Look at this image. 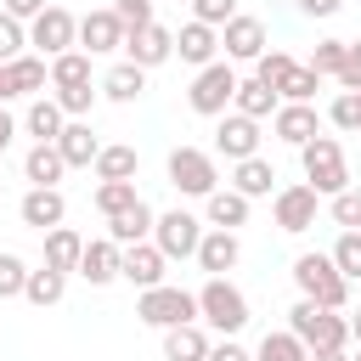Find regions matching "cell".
I'll return each mask as SVG.
<instances>
[{"label":"cell","instance_id":"1f68e13d","mask_svg":"<svg viewBox=\"0 0 361 361\" xmlns=\"http://www.w3.org/2000/svg\"><path fill=\"white\" fill-rule=\"evenodd\" d=\"M135 169H141V158L124 141H113V147L96 152V180H135Z\"/></svg>","mask_w":361,"mask_h":361},{"label":"cell","instance_id":"8d00e7d4","mask_svg":"<svg viewBox=\"0 0 361 361\" xmlns=\"http://www.w3.org/2000/svg\"><path fill=\"white\" fill-rule=\"evenodd\" d=\"M316 90H322V79H316L305 62H293V68L282 73V85H276V102H316Z\"/></svg>","mask_w":361,"mask_h":361},{"label":"cell","instance_id":"484cf974","mask_svg":"<svg viewBox=\"0 0 361 361\" xmlns=\"http://www.w3.org/2000/svg\"><path fill=\"white\" fill-rule=\"evenodd\" d=\"M203 214H209L214 231H237V226H248V197L231 192V186H220V192L203 197Z\"/></svg>","mask_w":361,"mask_h":361},{"label":"cell","instance_id":"ac0fdd59","mask_svg":"<svg viewBox=\"0 0 361 361\" xmlns=\"http://www.w3.org/2000/svg\"><path fill=\"white\" fill-rule=\"evenodd\" d=\"M175 56H180L186 68H209V62H220V28H209V23H186V28L175 34Z\"/></svg>","mask_w":361,"mask_h":361},{"label":"cell","instance_id":"91938a15","mask_svg":"<svg viewBox=\"0 0 361 361\" xmlns=\"http://www.w3.org/2000/svg\"><path fill=\"white\" fill-rule=\"evenodd\" d=\"M355 96H361V90H355Z\"/></svg>","mask_w":361,"mask_h":361},{"label":"cell","instance_id":"d4e9b609","mask_svg":"<svg viewBox=\"0 0 361 361\" xmlns=\"http://www.w3.org/2000/svg\"><path fill=\"white\" fill-rule=\"evenodd\" d=\"M23 175H28V186H56V180L68 175V164H62L56 141H34V147L23 152Z\"/></svg>","mask_w":361,"mask_h":361},{"label":"cell","instance_id":"d6986e66","mask_svg":"<svg viewBox=\"0 0 361 361\" xmlns=\"http://www.w3.org/2000/svg\"><path fill=\"white\" fill-rule=\"evenodd\" d=\"M192 259H197V271H209V276H226V271L243 259V243H237V231H214V226H209Z\"/></svg>","mask_w":361,"mask_h":361},{"label":"cell","instance_id":"2e32d148","mask_svg":"<svg viewBox=\"0 0 361 361\" xmlns=\"http://www.w3.org/2000/svg\"><path fill=\"white\" fill-rule=\"evenodd\" d=\"M214 152H226L231 164H243V158H259V124H254V118H243V113H220Z\"/></svg>","mask_w":361,"mask_h":361},{"label":"cell","instance_id":"83f0119b","mask_svg":"<svg viewBox=\"0 0 361 361\" xmlns=\"http://www.w3.org/2000/svg\"><path fill=\"white\" fill-rule=\"evenodd\" d=\"M79 254H85V237H79L73 226H51V231H45V265H51V271H62V276L79 271Z\"/></svg>","mask_w":361,"mask_h":361},{"label":"cell","instance_id":"9f6ffc18","mask_svg":"<svg viewBox=\"0 0 361 361\" xmlns=\"http://www.w3.org/2000/svg\"><path fill=\"white\" fill-rule=\"evenodd\" d=\"M0 102H11V90H6V68H0Z\"/></svg>","mask_w":361,"mask_h":361},{"label":"cell","instance_id":"bcb514c9","mask_svg":"<svg viewBox=\"0 0 361 361\" xmlns=\"http://www.w3.org/2000/svg\"><path fill=\"white\" fill-rule=\"evenodd\" d=\"M237 17V0H192V23H209V28H226Z\"/></svg>","mask_w":361,"mask_h":361},{"label":"cell","instance_id":"ee69618b","mask_svg":"<svg viewBox=\"0 0 361 361\" xmlns=\"http://www.w3.org/2000/svg\"><path fill=\"white\" fill-rule=\"evenodd\" d=\"M23 282H28V259L0 254V299H23Z\"/></svg>","mask_w":361,"mask_h":361},{"label":"cell","instance_id":"4dcf8cb0","mask_svg":"<svg viewBox=\"0 0 361 361\" xmlns=\"http://www.w3.org/2000/svg\"><path fill=\"white\" fill-rule=\"evenodd\" d=\"M62 124H68V118H62V107H56L51 96H34V102H28V113H23V130H28L34 141H56V135H62Z\"/></svg>","mask_w":361,"mask_h":361},{"label":"cell","instance_id":"e575fe53","mask_svg":"<svg viewBox=\"0 0 361 361\" xmlns=\"http://www.w3.org/2000/svg\"><path fill=\"white\" fill-rule=\"evenodd\" d=\"M135 203H141L135 180H102V186H96V209H102L107 220H113V214H130Z\"/></svg>","mask_w":361,"mask_h":361},{"label":"cell","instance_id":"5bb4252c","mask_svg":"<svg viewBox=\"0 0 361 361\" xmlns=\"http://www.w3.org/2000/svg\"><path fill=\"white\" fill-rule=\"evenodd\" d=\"M220 45H226V62H259V56H265V23L237 11V17L220 28Z\"/></svg>","mask_w":361,"mask_h":361},{"label":"cell","instance_id":"f5cc1de1","mask_svg":"<svg viewBox=\"0 0 361 361\" xmlns=\"http://www.w3.org/2000/svg\"><path fill=\"white\" fill-rule=\"evenodd\" d=\"M11 141H17V118H11L6 107H0V158L11 152Z\"/></svg>","mask_w":361,"mask_h":361},{"label":"cell","instance_id":"7402d4cb","mask_svg":"<svg viewBox=\"0 0 361 361\" xmlns=\"http://www.w3.org/2000/svg\"><path fill=\"white\" fill-rule=\"evenodd\" d=\"M231 192H243L248 203L254 197H271L276 192V164L271 158H243V164H231V180H226Z\"/></svg>","mask_w":361,"mask_h":361},{"label":"cell","instance_id":"7a4b0ae2","mask_svg":"<svg viewBox=\"0 0 361 361\" xmlns=\"http://www.w3.org/2000/svg\"><path fill=\"white\" fill-rule=\"evenodd\" d=\"M299 164H305V186H310L316 197H338L344 186H355L338 135H310V141L299 147Z\"/></svg>","mask_w":361,"mask_h":361},{"label":"cell","instance_id":"60d3db41","mask_svg":"<svg viewBox=\"0 0 361 361\" xmlns=\"http://www.w3.org/2000/svg\"><path fill=\"white\" fill-rule=\"evenodd\" d=\"M107 11L118 17V28H124V34H141V28H152V23H158V17H152V0H113Z\"/></svg>","mask_w":361,"mask_h":361},{"label":"cell","instance_id":"ba28073f","mask_svg":"<svg viewBox=\"0 0 361 361\" xmlns=\"http://www.w3.org/2000/svg\"><path fill=\"white\" fill-rule=\"evenodd\" d=\"M28 45H34V56H62V51H73L79 45V17L68 11V6H45L34 23H28Z\"/></svg>","mask_w":361,"mask_h":361},{"label":"cell","instance_id":"680465c9","mask_svg":"<svg viewBox=\"0 0 361 361\" xmlns=\"http://www.w3.org/2000/svg\"><path fill=\"white\" fill-rule=\"evenodd\" d=\"M186 6H192V0H186Z\"/></svg>","mask_w":361,"mask_h":361},{"label":"cell","instance_id":"5b68a950","mask_svg":"<svg viewBox=\"0 0 361 361\" xmlns=\"http://www.w3.org/2000/svg\"><path fill=\"white\" fill-rule=\"evenodd\" d=\"M164 175H169V186L186 192V197H209V192H220L214 152H203V147H175V152L164 158Z\"/></svg>","mask_w":361,"mask_h":361},{"label":"cell","instance_id":"db71d44e","mask_svg":"<svg viewBox=\"0 0 361 361\" xmlns=\"http://www.w3.org/2000/svg\"><path fill=\"white\" fill-rule=\"evenodd\" d=\"M310 361H350V350H310Z\"/></svg>","mask_w":361,"mask_h":361},{"label":"cell","instance_id":"9a60e30c","mask_svg":"<svg viewBox=\"0 0 361 361\" xmlns=\"http://www.w3.org/2000/svg\"><path fill=\"white\" fill-rule=\"evenodd\" d=\"M271 130H276V141L305 147L310 135H322V113H316V102H282L271 113Z\"/></svg>","mask_w":361,"mask_h":361},{"label":"cell","instance_id":"816d5d0a","mask_svg":"<svg viewBox=\"0 0 361 361\" xmlns=\"http://www.w3.org/2000/svg\"><path fill=\"white\" fill-rule=\"evenodd\" d=\"M293 6H299L305 17H333V11L344 6V0H293Z\"/></svg>","mask_w":361,"mask_h":361},{"label":"cell","instance_id":"e0dca14e","mask_svg":"<svg viewBox=\"0 0 361 361\" xmlns=\"http://www.w3.org/2000/svg\"><path fill=\"white\" fill-rule=\"evenodd\" d=\"M79 51H85V56H107V51H124V28H118V17H113L107 6L79 17Z\"/></svg>","mask_w":361,"mask_h":361},{"label":"cell","instance_id":"7dc6e473","mask_svg":"<svg viewBox=\"0 0 361 361\" xmlns=\"http://www.w3.org/2000/svg\"><path fill=\"white\" fill-rule=\"evenodd\" d=\"M288 68H293V56H288V51H265V56H259V62H254V79H259V85H271V90H276V85H282V73H288Z\"/></svg>","mask_w":361,"mask_h":361},{"label":"cell","instance_id":"f1b7e54d","mask_svg":"<svg viewBox=\"0 0 361 361\" xmlns=\"http://www.w3.org/2000/svg\"><path fill=\"white\" fill-rule=\"evenodd\" d=\"M282 102H276V90L271 85H259V79H237V96H231V113H243V118H271Z\"/></svg>","mask_w":361,"mask_h":361},{"label":"cell","instance_id":"ab89813d","mask_svg":"<svg viewBox=\"0 0 361 361\" xmlns=\"http://www.w3.org/2000/svg\"><path fill=\"white\" fill-rule=\"evenodd\" d=\"M96 96H102L96 85H68V90H51V102L62 107V118H85V113L96 107Z\"/></svg>","mask_w":361,"mask_h":361},{"label":"cell","instance_id":"f546056e","mask_svg":"<svg viewBox=\"0 0 361 361\" xmlns=\"http://www.w3.org/2000/svg\"><path fill=\"white\" fill-rule=\"evenodd\" d=\"M141 90H147V73H141L135 62H118V68H107V73H102V96H107V102H118V107H130Z\"/></svg>","mask_w":361,"mask_h":361},{"label":"cell","instance_id":"c3c4849f","mask_svg":"<svg viewBox=\"0 0 361 361\" xmlns=\"http://www.w3.org/2000/svg\"><path fill=\"white\" fill-rule=\"evenodd\" d=\"M344 90H361V39H344V68H338Z\"/></svg>","mask_w":361,"mask_h":361},{"label":"cell","instance_id":"30bf717a","mask_svg":"<svg viewBox=\"0 0 361 361\" xmlns=\"http://www.w3.org/2000/svg\"><path fill=\"white\" fill-rule=\"evenodd\" d=\"M316 209H322V197H316L305 180H293V186H276V192H271V220H276L288 237L310 231V226H316Z\"/></svg>","mask_w":361,"mask_h":361},{"label":"cell","instance_id":"d6a6232c","mask_svg":"<svg viewBox=\"0 0 361 361\" xmlns=\"http://www.w3.org/2000/svg\"><path fill=\"white\" fill-rule=\"evenodd\" d=\"M62 293H68V276H62V271H51V265L28 271V282H23V299H28V305H39V310H45V305H56Z\"/></svg>","mask_w":361,"mask_h":361},{"label":"cell","instance_id":"6f0895ef","mask_svg":"<svg viewBox=\"0 0 361 361\" xmlns=\"http://www.w3.org/2000/svg\"><path fill=\"white\" fill-rule=\"evenodd\" d=\"M350 361H361V350H355V355H350Z\"/></svg>","mask_w":361,"mask_h":361},{"label":"cell","instance_id":"3957f363","mask_svg":"<svg viewBox=\"0 0 361 361\" xmlns=\"http://www.w3.org/2000/svg\"><path fill=\"white\" fill-rule=\"evenodd\" d=\"M293 282H299V299H310V305H322V310H344L350 305V282L338 276V265L327 259V254H299L293 259Z\"/></svg>","mask_w":361,"mask_h":361},{"label":"cell","instance_id":"7c38bea8","mask_svg":"<svg viewBox=\"0 0 361 361\" xmlns=\"http://www.w3.org/2000/svg\"><path fill=\"white\" fill-rule=\"evenodd\" d=\"M169 56H175V34H169L164 23H152V28H141V34H124V62H135L141 73L164 68Z\"/></svg>","mask_w":361,"mask_h":361},{"label":"cell","instance_id":"4fadbf2b","mask_svg":"<svg viewBox=\"0 0 361 361\" xmlns=\"http://www.w3.org/2000/svg\"><path fill=\"white\" fill-rule=\"evenodd\" d=\"M164 265H169V259L152 248V237L135 243V248H118V276H124L130 288H141V293H147V288H164Z\"/></svg>","mask_w":361,"mask_h":361},{"label":"cell","instance_id":"836d02e7","mask_svg":"<svg viewBox=\"0 0 361 361\" xmlns=\"http://www.w3.org/2000/svg\"><path fill=\"white\" fill-rule=\"evenodd\" d=\"M68 85H90V56L73 45L62 56H51V90H68Z\"/></svg>","mask_w":361,"mask_h":361},{"label":"cell","instance_id":"74e56055","mask_svg":"<svg viewBox=\"0 0 361 361\" xmlns=\"http://www.w3.org/2000/svg\"><path fill=\"white\" fill-rule=\"evenodd\" d=\"M333 265H338V276L344 282H361V231H338V243H333V254H327Z\"/></svg>","mask_w":361,"mask_h":361},{"label":"cell","instance_id":"cb8c5ba5","mask_svg":"<svg viewBox=\"0 0 361 361\" xmlns=\"http://www.w3.org/2000/svg\"><path fill=\"white\" fill-rule=\"evenodd\" d=\"M209 327L203 322H186V327H169L164 333V361H209Z\"/></svg>","mask_w":361,"mask_h":361},{"label":"cell","instance_id":"9c48e42d","mask_svg":"<svg viewBox=\"0 0 361 361\" xmlns=\"http://www.w3.org/2000/svg\"><path fill=\"white\" fill-rule=\"evenodd\" d=\"M203 220L197 214H186V209H169V214H158L152 220V248L164 254V259H192L197 254V243H203Z\"/></svg>","mask_w":361,"mask_h":361},{"label":"cell","instance_id":"7bdbcfd3","mask_svg":"<svg viewBox=\"0 0 361 361\" xmlns=\"http://www.w3.org/2000/svg\"><path fill=\"white\" fill-rule=\"evenodd\" d=\"M327 124H338V130H361V96H355V90H338V96L327 102Z\"/></svg>","mask_w":361,"mask_h":361},{"label":"cell","instance_id":"4316f807","mask_svg":"<svg viewBox=\"0 0 361 361\" xmlns=\"http://www.w3.org/2000/svg\"><path fill=\"white\" fill-rule=\"evenodd\" d=\"M152 220H158V214H152V209H147V197H141L130 214H113V220H107V243L135 248V243H147V237H152Z\"/></svg>","mask_w":361,"mask_h":361},{"label":"cell","instance_id":"ffe728a7","mask_svg":"<svg viewBox=\"0 0 361 361\" xmlns=\"http://www.w3.org/2000/svg\"><path fill=\"white\" fill-rule=\"evenodd\" d=\"M45 85H51V62H45V56L23 51V56L6 62V90H11V96H45Z\"/></svg>","mask_w":361,"mask_h":361},{"label":"cell","instance_id":"277c9868","mask_svg":"<svg viewBox=\"0 0 361 361\" xmlns=\"http://www.w3.org/2000/svg\"><path fill=\"white\" fill-rule=\"evenodd\" d=\"M288 333H293L305 350H344V344H350V316L299 299V305L288 310Z\"/></svg>","mask_w":361,"mask_h":361},{"label":"cell","instance_id":"d590c367","mask_svg":"<svg viewBox=\"0 0 361 361\" xmlns=\"http://www.w3.org/2000/svg\"><path fill=\"white\" fill-rule=\"evenodd\" d=\"M254 361H310V350H305V344H299L288 327H276V333H265V338H259Z\"/></svg>","mask_w":361,"mask_h":361},{"label":"cell","instance_id":"6da1fadb","mask_svg":"<svg viewBox=\"0 0 361 361\" xmlns=\"http://www.w3.org/2000/svg\"><path fill=\"white\" fill-rule=\"evenodd\" d=\"M197 322H203L209 333H220V338H237V333L248 327V293H243L231 276H209V282L197 288Z\"/></svg>","mask_w":361,"mask_h":361},{"label":"cell","instance_id":"52a82bcc","mask_svg":"<svg viewBox=\"0 0 361 361\" xmlns=\"http://www.w3.org/2000/svg\"><path fill=\"white\" fill-rule=\"evenodd\" d=\"M231 96H237V68L231 62H209V68H197V79L186 90V107L197 118H220V113H231Z\"/></svg>","mask_w":361,"mask_h":361},{"label":"cell","instance_id":"f35d334b","mask_svg":"<svg viewBox=\"0 0 361 361\" xmlns=\"http://www.w3.org/2000/svg\"><path fill=\"white\" fill-rule=\"evenodd\" d=\"M316 79H338V68H344V39H316V51H310V62H305Z\"/></svg>","mask_w":361,"mask_h":361},{"label":"cell","instance_id":"f6af8a7d","mask_svg":"<svg viewBox=\"0 0 361 361\" xmlns=\"http://www.w3.org/2000/svg\"><path fill=\"white\" fill-rule=\"evenodd\" d=\"M23 45H28V23H17V17L0 11V68H6L11 56H23Z\"/></svg>","mask_w":361,"mask_h":361},{"label":"cell","instance_id":"681fc988","mask_svg":"<svg viewBox=\"0 0 361 361\" xmlns=\"http://www.w3.org/2000/svg\"><path fill=\"white\" fill-rule=\"evenodd\" d=\"M45 6H51V0H0V11H6V17H17V23H34Z\"/></svg>","mask_w":361,"mask_h":361},{"label":"cell","instance_id":"f907efd6","mask_svg":"<svg viewBox=\"0 0 361 361\" xmlns=\"http://www.w3.org/2000/svg\"><path fill=\"white\" fill-rule=\"evenodd\" d=\"M209 361H254V350H243L237 338H220V344H209Z\"/></svg>","mask_w":361,"mask_h":361},{"label":"cell","instance_id":"b9f144b4","mask_svg":"<svg viewBox=\"0 0 361 361\" xmlns=\"http://www.w3.org/2000/svg\"><path fill=\"white\" fill-rule=\"evenodd\" d=\"M327 214H333V226L361 231V186H344L338 197H327Z\"/></svg>","mask_w":361,"mask_h":361},{"label":"cell","instance_id":"8992f818","mask_svg":"<svg viewBox=\"0 0 361 361\" xmlns=\"http://www.w3.org/2000/svg\"><path fill=\"white\" fill-rule=\"evenodd\" d=\"M135 316H141L147 327H158V333L186 327V322H197V293H186V288H175V282L147 288V293L135 299Z\"/></svg>","mask_w":361,"mask_h":361},{"label":"cell","instance_id":"44dd1931","mask_svg":"<svg viewBox=\"0 0 361 361\" xmlns=\"http://www.w3.org/2000/svg\"><path fill=\"white\" fill-rule=\"evenodd\" d=\"M56 152H62V164H68V169H90V164H96V152H102V141H96V130H90L85 118H68V124H62V135H56Z\"/></svg>","mask_w":361,"mask_h":361},{"label":"cell","instance_id":"8fae6325","mask_svg":"<svg viewBox=\"0 0 361 361\" xmlns=\"http://www.w3.org/2000/svg\"><path fill=\"white\" fill-rule=\"evenodd\" d=\"M17 220L34 226L39 237H45L51 226H62V220H68V197H62V186H28L23 203H17Z\"/></svg>","mask_w":361,"mask_h":361},{"label":"cell","instance_id":"603a6c76","mask_svg":"<svg viewBox=\"0 0 361 361\" xmlns=\"http://www.w3.org/2000/svg\"><path fill=\"white\" fill-rule=\"evenodd\" d=\"M79 276H85L90 288H107V282H118V243H107V237H90V243H85V254H79Z\"/></svg>","mask_w":361,"mask_h":361},{"label":"cell","instance_id":"11a10c76","mask_svg":"<svg viewBox=\"0 0 361 361\" xmlns=\"http://www.w3.org/2000/svg\"><path fill=\"white\" fill-rule=\"evenodd\" d=\"M350 338L361 344V310H350Z\"/></svg>","mask_w":361,"mask_h":361}]
</instances>
